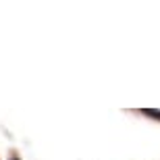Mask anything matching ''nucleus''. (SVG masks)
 I'll return each mask as SVG.
<instances>
[{
	"instance_id": "f257e3e1",
	"label": "nucleus",
	"mask_w": 160,
	"mask_h": 160,
	"mask_svg": "<svg viewBox=\"0 0 160 160\" xmlns=\"http://www.w3.org/2000/svg\"><path fill=\"white\" fill-rule=\"evenodd\" d=\"M146 114H150V117H156V119H160V110H146Z\"/></svg>"
}]
</instances>
